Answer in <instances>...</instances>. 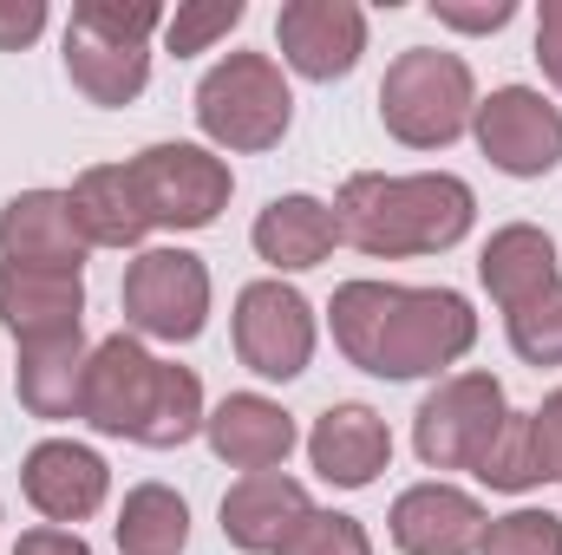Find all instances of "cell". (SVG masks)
<instances>
[{
	"mask_svg": "<svg viewBox=\"0 0 562 555\" xmlns=\"http://www.w3.org/2000/svg\"><path fill=\"white\" fill-rule=\"evenodd\" d=\"M334 347L347 366L373 380H445L477 347V314L458 287H406V281H340L327 301Z\"/></svg>",
	"mask_w": 562,
	"mask_h": 555,
	"instance_id": "1",
	"label": "cell"
},
{
	"mask_svg": "<svg viewBox=\"0 0 562 555\" xmlns=\"http://www.w3.org/2000/svg\"><path fill=\"white\" fill-rule=\"evenodd\" d=\"M334 223H340V242L360 249V256H373V262L445 256V249H458L471 236L477 196L451 170H413V177L360 170V177L340 183Z\"/></svg>",
	"mask_w": 562,
	"mask_h": 555,
	"instance_id": "2",
	"label": "cell"
},
{
	"mask_svg": "<svg viewBox=\"0 0 562 555\" xmlns=\"http://www.w3.org/2000/svg\"><path fill=\"white\" fill-rule=\"evenodd\" d=\"M150 33H164L157 0H79L59 39L66 79L105 112L132 105L150 86Z\"/></svg>",
	"mask_w": 562,
	"mask_h": 555,
	"instance_id": "3",
	"label": "cell"
},
{
	"mask_svg": "<svg viewBox=\"0 0 562 555\" xmlns=\"http://www.w3.org/2000/svg\"><path fill=\"white\" fill-rule=\"evenodd\" d=\"M477 112V79L464 66V53L445 46H406L386 79H380V125L386 138H400L406 150H445L471 132Z\"/></svg>",
	"mask_w": 562,
	"mask_h": 555,
	"instance_id": "4",
	"label": "cell"
},
{
	"mask_svg": "<svg viewBox=\"0 0 562 555\" xmlns=\"http://www.w3.org/2000/svg\"><path fill=\"white\" fill-rule=\"evenodd\" d=\"M294 125V92L269 53H223L203 79H196V132L210 150H276Z\"/></svg>",
	"mask_w": 562,
	"mask_h": 555,
	"instance_id": "5",
	"label": "cell"
},
{
	"mask_svg": "<svg viewBox=\"0 0 562 555\" xmlns=\"http://www.w3.org/2000/svg\"><path fill=\"white\" fill-rule=\"evenodd\" d=\"M132 183H138V203L150 216V229L190 236V229H210L229 209L236 170L210 144H144L132 157Z\"/></svg>",
	"mask_w": 562,
	"mask_h": 555,
	"instance_id": "6",
	"label": "cell"
},
{
	"mask_svg": "<svg viewBox=\"0 0 562 555\" xmlns=\"http://www.w3.org/2000/svg\"><path fill=\"white\" fill-rule=\"evenodd\" d=\"M119 307H125V333L138 340H164V347H190L203 327H210V269L203 256L190 249H138L125 287H119Z\"/></svg>",
	"mask_w": 562,
	"mask_h": 555,
	"instance_id": "7",
	"label": "cell"
},
{
	"mask_svg": "<svg viewBox=\"0 0 562 555\" xmlns=\"http://www.w3.org/2000/svg\"><path fill=\"white\" fill-rule=\"evenodd\" d=\"M510 399L504 380L491 373H445L413 412V451L425 471H477V457L491 451V438L504 431Z\"/></svg>",
	"mask_w": 562,
	"mask_h": 555,
	"instance_id": "8",
	"label": "cell"
},
{
	"mask_svg": "<svg viewBox=\"0 0 562 555\" xmlns=\"http://www.w3.org/2000/svg\"><path fill=\"white\" fill-rule=\"evenodd\" d=\"M229 333H236V360L269 380L288 386L314 366V347H321V320H314V301L301 287H288L281 275H262L236 294V314H229Z\"/></svg>",
	"mask_w": 562,
	"mask_h": 555,
	"instance_id": "9",
	"label": "cell"
},
{
	"mask_svg": "<svg viewBox=\"0 0 562 555\" xmlns=\"http://www.w3.org/2000/svg\"><path fill=\"white\" fill-rule=\"evenodd\" d=\"M471 138L504 177H550L562 163V112L537 86H497L471 112Z\"/></svg>",
	"mask_w": 562,
	"mask_h": 555,
	"instance_id": "10",
	"label": "cell"
},
{
	"mask_svg": "<svg viewBox=\"0 0 562 555\" xmlns=\"http://www.w3.org/2000/svg\"><path fill=\"white\" fill-rule=\"evenodd\" d=\"M157 373L164 360L144 347L138 333H105L86 360V424L99 438H144V418H150V399H157Z\"/></svg>",
	"mask_w": 562,
	"mask_h": 555,
	"instance_id": "11",
	"label": "cell"
},
{
	"mask_svg": "<svg viewBox=\"0 0 562 555\" xmlns=\"http://www.w3.org/2000/svg\"><path fill=\"white\" fill-rule=\"evenodd\" d=\"M276 46L288 72L334 86L367 53V7L360 0H288L276 13Z\"/></svg>",
	"mask_w": 562,
	"mask_h": 555,
	"instance_id": "12",
	"label": "cell"
},
{
	"mask_svg": "<svg viewBox=\"0 0 562 555\" xmlns=\"http://www.w3.org/2000/svg\"><path fill=\"white\" fill-rule=\"evenodd\" d=\"M20 490L26 503L53 523V530H79L86 517L105 510L112 497V464L79 444V438H40L26 457H20Z\"/></svg>",
	"mask_w": 562,
	"mask_h": 555,
	"instance_id": "13",
	"label": "cell"
},
{
	"mask_svg": "<svg viewBox=\"0 0 562 555\" xmlns=\"http://www.w3.org/2000/svg\"><path fill=\"white\" fill-rule=\"evenodd\" d=\"M386 530H393V550L400 555H477L491 517H484V503L471 490H458L445 477H425V484L393 497Z\"/></svg>",
	"mask_w": 562,
	"mask_h": 555,
	"instance_id": "14",
	"label": "cell"
},
{
	"mask_svg": "<svg viewBox=\"0 0 562 555\" xmlns=\"http://www.w3.org/2000/svg\"><path fill=\"white\" fill-rule=\"evenodd\" d=\"M86 256H92V242H86L66 190H20V196H7V209H0V262L79 275Z\"/></svg>",
	"mask_w": 562,
	"mask_h": 555,
	"instance_id": "15",
	"label": "cell"
},
{
	"mask_svg": "<svg viewBox=\"0 0 562 555\" xmlns=\"http://www.w3.org/2000/svg\"><path fill=\"white\" fill-rule=\"evenodd\" d=\"M203 438H210L216 464H229V471H243V477L281 471L288 451L301 444L294 412H288L281 399H269V393H229V399H216L210 418H203Z\"/></svg>",
	"mask_w": 562,
	"mask_h": 555,
	"instance_id": "16",
	"label": "cell"
},
{
	"mask_svg": "<svg viewBox=\"0 0 562 555\" xmlns=\"http://www.w3.org/2000/svg\"><path fill=\"white\" fill-rule=\"evenodd\" d=\"M307 464L334 490H367L393 464V431H386V418L373 406H353V399L327 406L314 418V431H307Z\"/></svg>",
	"mask_w": 562,
	"mask_h": 555,
	"instance_id": "17",
	"label": "cell"
},
{
	"mask_svg": "<svg viewBox=\"0 0 562 555\" xmlns=\"http://www.w3.org/2000/svg\"><path fill=\"white\" fill-rule=\"evenodd\" d=\"M0 327H7L20 347L86 333V281L59 275V269L0 262Z\"/></svg>",
	"mask_w": 562,
	"mask_h": 555,
	"instance_id": "18",
	"label": "cell"
},
{
	"mask_svg": "<svg viewBox=\"0 0 562 555\" xmlns=\"http://www.w3.org/2000/svg\"><path fill=\"white\" fill-rule=\"evenodd\" d=\"M307 490L288 477V471H256V477H236L229 497H223V543L243 555H281V543L294 536V523L307 517Z\"/></svg>",
	"mask_w": 562,
	"mask_h": 555,
	"instance_id": "19",
	"label": "cell"
},
{
	"mask_svg": "<svg viewBox=\"0 0 562 555\" xmlns=\"http://www.w3.org/2000/svg\"><path fill=\"white\" fill-rule=\"evenodd\" d=\"M249 242H256V256H262L276 275H307V269H321V262L340 249L334 203H321V196H307V190H288V196H276V203L256 216Z\"/></svg>",
	"mask_w": 562,
	"mask_h": 555,
	"instance_id": "20",
	"label": "cell"
},
{
	"mask_svg": "<svg viewBox=\"0 0 562 555\" xmlns=\"http://www.w3.org/2000/svg\"><path fill=\"white\" fill-rule=\"evenodd\" d=\"M477 281H484V294L497 301V314H517L524 301L550 294L562 281L557 242H550L537 223H504V229H491V242L477 249Z\"/></svg>",
	"mask_w": 562,
	"mask_h": 555,
	"instance_id": "21",
	"label": "cell"
},
{
	"mask_svg": "<svg viewBox=\"0 0 562 555\" xmlns=\"http://www.w3.org/2000/svg\"><path fill=\"white\" fill-rule=\"evenodd\" d=\"M72 216L86 229L92 249H138L150 236V216L138 203V183H132V163H92L72 177Z\"/></svg>",
	"mask_w": 562,
	"mask_h": 555,
	"instance_id": "22",
	"label": "cell"
},
{
	"mask_svg": "<svg viewBox=\"0 0 562 555\" xmlns=\"http://www.w3.org/2000/svg\"><path fill=\"white\" fill-rule=\"evenodd\" d=\"M86 333H66V340H40V347H20V406L46 424H66V418H86Z\"/></svg>",
	"mask_w": 562,
	"mask_h": 555,
	"instance_id": "23",
	"label": "cell"
},
{
	"mask_svg": "<svg viewBox=\"0 0 562 555\" xmlns=\"http://www.w3.org/2000/svg\"><path fill=\"white\" fill-rule=\"evenodd\" d=\"M112 536H119L125 555H183V543H190V503L170 484H132L125 503H119Z\"/></svg>",
	"mask_w": 562,
	"mask_h": 555,
	"instance_id": "24",
	"label": "cell"
},
{
	"mask_svg": "<svg viewBox=\"0 0 562 555\" xmlns=\"http://www.w3.org/2000/svg\"><path fill=\"white\" fill-rule=\"evenodd\" d=\"M471 477H477L484 490H504V497H524V490L550 484V464H543V444H537L530 412L504 418V431L491 438V451L477 457V471H471Z\"/></svg>",
	"mask_w": 562,
	"mask_h": 555,
	"instance_id": "25",
	"label": "cell"
},
{
	"mask_svg": "<svg viewBox=\"0 0 562 555\" xmlns=\"http://www.w3.org/2000/svg\"><path fill=\"white\" fill-rule=\"evenodd\" d=\"M203 380L190 373V366H177V360H164V373H157V399H150V418H144V451H177V444H190L196 431H203Z\"/></svg>",
	"mask_w": 562,
	"mask_h": 555,
	"instance_id": "26",
	"label": "cell"
},
{
	"mask_svg": "<svg viewBox=\"0 0 562 555\" xmlns=\"http://www.w3.org/2000/svg\"><path fill=\"white\" fill-rule=\"evenodd\" d=\"M243 0H183L177 13H164V53L190 59V53H210L216 39H229L243 26Z\"/></svg>",
	"mask_w": 562,
	"mask_h": 555,
	"instance_id": "27",
	"label": "cell"
},
{
	"mask_svg": "<svg viewBox=\"0 0 562 555\" xmlns=\"http://www.w3.org/2000/svg\"><path fill=\"white\" fill-rule=\"evenodd\" d=\"M504 333L524 366H562V281L550 294L524 301L517 314H504Z\"/></svg>",
	"mask_w": 562,
	"mask_h": 555,
	"instance_id": "28",
	"label": "cell"
},
{
	"mask_svg": "<svg viewBox=\"0 0 562 555\" xmlns=\"http://www.w3.org/2000/svg\"><path fill=\"white\" fill-rule=\"evenodd\" d=\"M477 555H562V517L537 510V503H517L510 517H491Z\"/></svg>",
	"mask_w": 562,
	"mask_h": 555,
	"instance_id": "29",
	"label": "cell"
},
{
	"mask_svg": "<svg viewBox=\"0 0 562 555\" xmlns=\"http://www.w3.org/2000/svg\"><path fill=\"white\" fill-rule=\"evenodd\" d=\"M281 555H373V536L347 510H307L294 523V536L281 543Z\"/></svg>",
	"mask_w": 562,
	"mask_h": 555,
	"instance_id": "30",
	"label": "cell"
},
{
	"mask_svg": "<svg viewBox=\"0 0 562 555\" xmlns=\"http://www.w3.org/2000/svg\"><path fill=\"white\" fill-rule=\"evenodd\" d=\"M431 20L451 33H504L517 20V0H431Z\"/></svg>",
	"mask_w": 562,
	"mask_h": 555,
	"instance_id": "31",
	"label": "cell"
},
{
	"mask_svg": "<svg viewBox=\"0 0 562 555\" xmlns=\"http://www.w3.org/2000/svg\"><path fill=\"white\" fill-rule=\"evenodd\" d=\"M46 33V0H0V53H26Z\"/></svg>",
	"mask_w": 562,
	"mask_h": 555,
	"instance_id": "32",
	"label": "cell"
},
{
	"mask_svg": "<svg viewBox=\"0 0 562 555\" xmlns=\"http://www.w3.org/2000/svg\"><path fill=\"white\" fill-rule=\"evenodd\" d=\"M537 66L562 92V0H543V13H537Z\"/></svg>",
	"mask_w": 562,
	"mask_h": 555,
	"instance_id": "33",
	"label": "cell"
},
{
	"mask_svg": "<svg viewBox=\"0 0 562 555\" xmlns=\"http://www.w3.org/2000/svg\"><path fill=\"white\" fill-rule=\"evenodd\" d=\"M13 555H92V543L79 536V530H53V523H40V530H26Z\"/></svg>",
	"mask_w": 562,
	"mask_h": 555,
	"instance_id": "34",
	"label": "cell"
},
{
	"mask_svg": "<svg viewBox=\"0 0 562 555\" xmlns=\"http://www.w3.org/2000/svg\"><path fill=\"white\" fill-rule=\"evenodd\" d=\"M530 424H537V444H543V464H550V477H562V386L530 412Z\"/></svg>",
	"mask_w": 562,
	"mask_h": 555,
	"instance_id": "35",
	"label": "cell"
}]
</instances>
